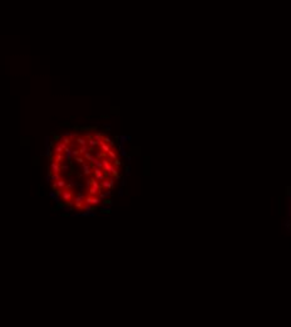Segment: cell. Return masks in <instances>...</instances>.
I'll list each match as a JSON object with an SVG mask.
<instances>
[{
	"instance_id": "cell-14",
	"label": "cell",
	"mask_w": 291,
	"mask_h": 327,
	"mask_svg": "<svg viewBox=\"0 0 291 327\" xmlns=\"http://www.w3.org/2000/svg\"><path fill=\"white\" fill-rule=\"evenodd\" d=\"M72 155H73V157H74V156H78V155H79L78 149H72Z\"/></svg>"
},
{
	"instance_id": "cell-5",
	"label": "cell",
	"mask_w": 291,
	"mask_h": 327,
	"mask_svg": "<svg viewBox=\"0 0 291 327\" xmlns=\"http://www.w3.org/2000/svg\"><path fill=\"white\" fill-rule=\"evenodd\" d=\"M50 171H51V174L53 173H59L60 174V164H58V162H55V161H53L51 160V162H50Z\"/></svg>"
},
{
	"instance_id": "cell-2",
	"label": "cell",
	"mask_w": 291,
	"mask_h": 327,
	"mask_svg": "<svg viewBox=\"0 0 291 327\" xmlns=\"http://www.w3.org/2000/svg\"><path fill=\"white\" fill-rule=\"evenodd\" d=\"M93 166L94 165H89L84 162L82 165V170H83V175H85V176H93Z\"/></svg>"
},
{
	"instance_id": "cell-10",
	"label": "cell",
	"mask_w": 291,
	"mask_h": 327,
	"mask_svg": "<svg viewBox=\"0 0 291 327\" xmlns=\"http://www.w3.org/2000/svg\"><path fill=\"white\" fill-rule=\"evenodd\" d=\"M50 176H51V180H53V181H58V180H60V179H62L59 173H53Z\"/></svg>"
},
{
	"instance_id": "cell-9",
	"label": "cell",
	"mask_w": 291,
	"mask_h": 327,
	"mask_svg": "<svg viewBox=\"0 0 291 327\" xmlns=\"http://www.w3.org/2000/svg\"><path fill=\"white\" fill-rule=\"evenodd\" d=\"M74 186H75V182L73 180H69L68 184L65 185V189H67V190H73V188H74Z\"/></svg>"
},
{
	"instance_id": "cell-8",
	"label": "cell",
	"mask_w": 291,
	"mask_h": 327,
	"mask_svg": "<svg viewBox=\"0 0 291 327\" xmlns=\"http://www.w3.org/2000/svg\"><path fill=\"white\" fill-rule=\"evenodd\" d=\"M49 198H50V199H53V200H54L55 203H59V198H58V194L55 192V190H53V191H50V192H49Z\"/></svg>"
},
{
	"instance_id": "cell-13",
	"label": "cell",
	"mask_w": 291,
	"mask_h": 327,
	"mask_svg": "<svg viewBox=\"0 0 291 327\" xmlns=\"http://www.w3.org/2000/svg\"><path fill=\"white\" fill-rule=\"evenodd\" d=\"M60 170H62V171L69 170V165H63V164H60Z\"/></svg>"
},
{
	"instance_id": "cell-3",
	"label": "cell",
	"mask_w": 291,
	"mask_h": 327,
	"mask_svg": "<svg viewBox=\"0 0 291 327\" xmlns=\"http://www.w3.org/2000/svg\"><path fill=\"white\" fill-rule=\"evenodd\" d=\"M51 160H53V161H55V162H58V164H63L64 161H65V156H64V152H62V154L54 152L53 157H51Z\"/></svg>"
},
{
	"instance_id": "cell-4",
	"label": "cell",
	"mask_w": 291,
	"mask_h": 327,
	"mask_svg": "<svg viewBox=\"0 0 291 327\" xmlns=\"http://www.w3.org/2000/svg\"><path fill=\"white\" fill-rule=\"evenodd\" d=\"M65 185H67V182H65L64 179H60V180H58V181H54L53 182V190H55V189H62V190H64Z\"/></svg>"
},
{
	"instance_id": "cell-12",
	"label": "cell",
	"mask_w": 291,
	"mask_h": 327,
	"mask_svg": "<svg viewBox=\"0 0 291 327\" xmlns=\"http://www.w3.org/2000/svg\"><path fill=\"white\" fill-rule=\"evenodd\" d=\"M51 151H53V150H51V147H50V146H47L45 152H44V154H45L47 156H50V155H51Z\"/></svg>"
},
{
	"instance_id": "cell-7",
	"label": "cell",
	"mask_w": 291,
	"mask_h": 327,
	"mask_svg": "<svg viewBox=\"0 0 291 327\" xmlns=\"http://www.w3.org/2000/svg\"><path fill=\"white\" fill-rule=\"evenodd\" d=\"M89 150V146H88V143L87 145H82V146H79V149H78V151H79V155H84L87 151Z\"/></svg>"
},
{
	"instance_id": "cell-16",
	"label": "cell",
	"mask_w": 291,
	"mask_h": 327,
	"mask_svg": "<svg viewBox=\"0 0 291 327\" xmlns=\"http://www.w3.org/2000/svg\"><path fill=\"white\" fill-rule=\"evenodd\" d=\"M89 216H93V218H94V216H97V213H95V211H91V214H89Z\"/></svg>"
},
{
	"instance_id": "cell-6",
	"label": "cell",
	"mask_w": 291,
	"mask_h": 327,
	"mask_svg": "<svg viewBox=\"0 0 291 327\" xmlns=\"http://www.w3.org/2000/svg\"><path fill=\"white\" fill-rule=\"evenodd\" d=\"M73 159H74V161H75L77 164H81V165H83V164H84L85 161H87V160L84 159V156H83V155H78V156H74Z\"/></svg>"
},
{
	"instance_id": "cell-15",
	"label": "cell",
	"mask_w": 291,
	"mask_h": 327,
	"mask_svg": "<svg viewBox=\"0 0 291 327\" xmlns=\"http://www.w3.org/2000/svg\"><path fill=\"white\" fill-rule=\"evenodd\" d=\"M45 181H47V182L53 181V180H51V176H50V175H49V176H47V177H45Z\"/></svg>"
},
{
	"instance_id": "cell-11",
	"label": "cell",
	"mask_w": 291,
	"mask_h": 327,
	"mask_svg": "<svg viewBox=\"0 0 291 327\" xmlns=\"http://www.w3.org/2000/svg\"><path fill=\"white\" fill-rule=\"evenodd\" d=\"M289 222L291 225V196H290V201H289Z\"/></svg>"
},
{
	"instance_id": "cell-1",
	"label": "cell",
	"mask_w": 291,
	"mask_h": 327,
	"mask_svg": "<svg viewBox=\"0 0 291 327\" xmlns=\"http://www.w3.org/2000/svg\"><path fill=\"white\" fill-rule=\"evenodd\" d=\"M60 198H62V201L64 203V204H68L69 201H72L73 199H74V192H73V190H63L60 194Z\"/></svg>"
}]
</instances>
